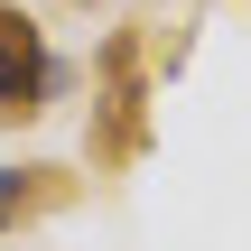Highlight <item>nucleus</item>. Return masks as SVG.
Instances as JSON below:
<instances>
[{"label":"nucleus","mask_w":251,"mask_h":251,"mask_svg":"<svg viewBox=\"0 0 251 251\" xmlns=\"http://www.w3.org/2000/svg\"><path fill=\"white\" fill-rule=\"evenodd\" d=\"M84 196V177L75 168H0V233H19V224H47V214H65Z\"/></svg>","instance_id":"nucleus-3"},{"label":"nucleus","mask_w":251,"mask_h":251,"mask_svg":"<svg viewBox=\"0 0 251 251\" xmlns=\"http://www.w3.org/2000/svg\"><path fill=\"white\" fill-rule=\"evenodd\" d=\"M47 93H65V65L47 56L37 19L19 0H0V121H37Z\"/></svg>","instance_id":"nucleus-2"},{"label":"nucleus","mask_w":251,"mask_h":251,"mask_svg":"<svg viewBox=\"0 0 251 251\" xmlns=\"http://www.w3.org/2000/svg\"><path fill=\"white\" fill-rule=\"evenodd\" d=\"M65 9H93V0H65Z\"/></svg>","instance_id":"nucleus-4"},{"label":"nucleus","mask_w":251,"mask_h":251,"mask_svg":"<svg viewBox=\"0 0 251 251\" xmlns=\"http://www.w3.org/2000/svg\"><path fill=\"white\" fill-rule=\"evenodd\" d=\"M140 28H112L102 37V56H93V75H102V102H93V168H121V158H140V140H149V84H140Z\"/></svg>","instance_id":"nucleus-1"}]
</instances>
